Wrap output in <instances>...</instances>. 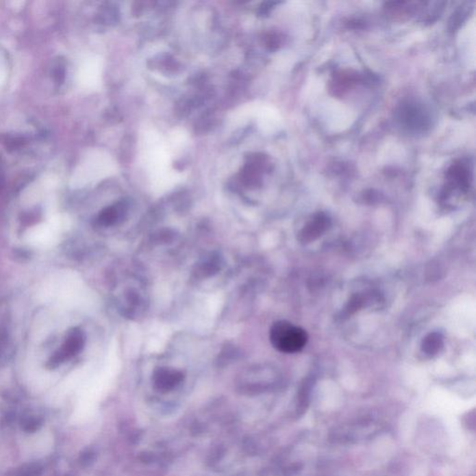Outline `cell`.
I'll list each match as a JSON object with an SVG mask.
<instances>
[{"label": "cell", "mask_w": 476, "mask_h": 476, "mask_svg": "<svg viewBox=\"0 0 476 476\" xmlns=\"http://www.w3.org/2000/svg\"><path fill=\"white\" fill-rule=\"evenodd\" d=\"M269 336L275 349L285 353L300 352L308 340L305 330L286 320L273 324Z\"/></svg>", "instance_id": "1"}, {"label": "cell", "mask_w": 476, "mask_h": 476, "mask_svg": "<svg viewBox=\"0 0 476 476\" xmlns=\"http://www.w3.org/2000/svg\"><path fill=\"white\" fill-rule=\"evenodd\" d=\"M398 114L400 121L408 127L420 129L428 126L427 114L417 103H408L402 105Z\"/></svg>", "instance_id": "2"}, {"label": "cell", "mask_w": 476, "mask_h": 476, "mask_svg": "<svg viewBox=\"0 0 476 476\" xmlns=\"http://www.w3.org/2000/svg\"><path fill=\"white\" fill-rule=\"evenodd\" d=\"M221 261L218 256L212 255L197 266V275L201 277H212L221 269Z\"/></svg>", "instance_id": "7"}, {"label": "cell", "mask_w": 476, "mask_h": 476, "mask_svg": "<svg viewBox=\"0 0 476 476\" xmlns=\"http://www.w3.org/2000/svg\"><path fill=\"white\" fill-rule=\"evenodd\" d=\"M127 214V209L124 204H118L106 208L97 218L98 225L101 227H111L121 223Z\"/></svg>", "instance_id": "5"}, {"label": "cell", "mask_w": 476, "mask_h": 476, "mask_svg": "<svg viewBox=\"0 0 476 476\" xmlns=\"http://www.w3.org/2000/svg\"><path fill=\"white\" fill-rule=\"evenodd\" d=\"M443 346V338L439 333H431L423 342V352L428 355H436Z\"/></svg>", "instance_id": "8"}, {"label": "cell", "mask_w": 476, "mask_h": 476, "mask_svg": "<svg viewBox=\"0 0 476 476\" xmlns=\"http://www.w3.org/2000/svg\"><path fill=\"white\" fill-rule=\"evenodd\" d=\"M183 372L170 368H160L153 372V384L158 390H171L184 381Z\"/></svg>", "instance_id": "4"}, {"label": "cell", "mask_w": 476, "mask_h": 476, "mask_svg": "<svg viewBox=\"0 0 476 476\" xmlns=\"http://www.w3.org/2000/svg\"><path fill=\"white\" fill-rule=\"evenodd\" d=\"M85 345V334L82 329H74L69 333L66 342L64 343V349L60 351L57 355L53 356V362L56 365L66 360V358H72L79 353Z\"/></svg>", "instance_id": "3"}, {"label": "cell", "mask_w": 476, "mask_h": 476, "mask_svg": "<svg viewBox=\"0 0 476 476\" xmlns=\"http://www.w3.org/2000/svg\"><path fill=\"white\" fill-rule=\"evenodd\" d=\"M327 227V218L323 214L316 216L310 223L304 226L301 231V236L303 241H311L321 235Z\"/></svg>", "instance_id": "6"}]
</instances>
